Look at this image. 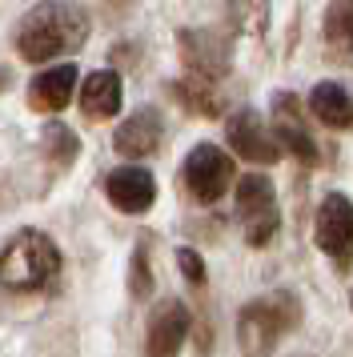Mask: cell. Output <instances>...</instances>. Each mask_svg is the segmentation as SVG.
<instances>
[{"instance_id": "cell-18", "label": "cell", "mask_w": 353, "mask_h": 357, "mask_svg": "<svg viewBox=\"0 0 353 357\" xmlns=\"http://www.w3.org/2000/svg\"><path fill=\"white\" fill-rule=\"evenodd\" d=\"M269 0H225V17L229 24L245 36H265L269 29Z\"/></svg>"}, {"instance_id": "cell-14", "label": "cell", "mask_w": 353, "mask_h": 357, "mask_svg": "<svg viewBox=\"0 0 353 357\" xmlns=\"http://www.w3.org/2000/svg\"><path fill=\"white\" fill-rule=\"evenodd\" d=\"M309 113L317 116L325 129H337V132L353 129V93L337 81L313 84V93H309Z\"/></svg>"}, {"instance_id": "cell-7", "label": "cell", "mask_w": 353, "mask_h": 357, "mask_svg": "<svg viewBox=\"0 0 353 357\" xmlns=\"http://www.w3.org/2000/svg\"><path fill=\"white\" fill-rule=\"evenodd\" d=\"M225 141L249 165H273L281 157L277 137H273V129H265V121L257 116V109H237V113L229 116L225 121Z\"/></svg>"}, {"instance_id": "cell-6", "label": "cell", "mask_w": 353, "mask_h": 357, "mask_svg": "<svg viewBox=\"0 0 353 357\" xmlns=\"http://www.w3.org/2000/svg\"><path fill=\"white\" fill-rule=\"evenodd\" d=\"M233 157L217 145H197L181 165V177H185V189L197 205H217L225 197V189L233 185Z\"/></svg>"}, {"instance_id": "cell-3", "label": "cell", "mask_w": 353, "mask_h": 357, "mask_svg": "<svg viewBox=\"0 0 353 357\" xmlns=\"http://www.w3.org/2000/svg\"><path fill=\"white\" fill-rule=\"evenodd\" d=\"M61 273V253L45 233L24 229L0 249V285L8 293H36Z\"/></svg>"}, {"instance_id": "cell-22", "label": "cell", "mask_w": 353, "mask_h": 357, "mask_svg": "<svg viewBox=\"0 0 353 357\" xmlns=\"http://www.w3.org/2000/svg\"><path fill=\"white\" fill-rule=\"evenodd\" d=\"M8 84H13V73H8V68L0 65V93H4V89H8Z\"/></svg>"}, {"instance_id": "cell-20", "label": "cell", "mask_w": 353, "mask_h": 357, "mask_svg": "<svg viewBox=\"0 0 353 357\" xmlns=\"http://www.w3.org/2000/svg\"><path fill=\"white\" fill-rule=\"evenodd\" d=\"M128 293L137 301H149L153 297V269H149V241H137L133 257H128Z\"/></svg>"}, {"instance_id": "cell-5", "label": "cell", "mask_w": 353, "mask_h": 357, "mask_svg": "<svg viewBox=\"0 0 353 357\" xmlns=\"http://www.w3.org/2000/svg\"><path fill=\"white\" fill-rule=\"evenodd\" d=\"M313 241L333 261L337 273H350L353 265V201L345 193H329L313 217Z\"/></svg>"}, {"instance_id": "cell-17", "label": "cell", "mask_w": 353, "mask_h": 357, "mask_svg": "<svg viewBox=\"0 0 353 357\" xmlns=\"http://www.w3.org/2000/svg\"><path fill=\"white\" fill-rule=\"evenodd\" d=\"M169 93H173L189 113L197 116H221V97L213 93V81H201V77H185V81L169 84Z\"/></svg>"}, {"instance_id": "cell-1", "label": "cell", "mask_w": 353, "mask_h": 357, "mask_svg": "<svg viewBox=\"0 0 353 357\" xmlns=\"http://www.w3.org/2000/svg\"><path fill=\"white\" fill-rule=\"evenodd\" d=\"M84 40H89V17L77 4H64V0L36 4L16 29V52L29 65H45L64 52H80Z\"/></svg>"}, {"instance_id": "cell-19", "label": "cell", "mask_w": 353, "mask_h": 357, "mask_svg": "<svg viewBox=\"0 0 353 357\" xmlns=\"http://www.w3.org/2000/svg\"><path fill=\"white\" fill-rule=\"evenodd\" d=\"M40 149H45L48 165L64 169V165H73V161H77L80 141H77V132L68 129V125H48V129L40 132Z\"/></svg>"}, {"instance_id": "cell-12", "label": "cell", "mask_w": 353, "mask_h": 357, "mask_svg": "<svg viewBox=\"0 0 353 357\" xmlns=\"http://www.w3.org/2000/svg\"><path fill=\"white\" fill-rule=\"evenodd\" d=\"M160 137H165V121H160L157 109H137L112 132V149L121 157H153L160 149Z\"/></svg>"}, {"instance_id": "cell-11", "label": "cell", "mask_w": 353, "mask_h": 357, "mask_svg": "<svg viewBox=\"0 0 353 357\" xmlns=\"http://www.w3.org/2000/svg\"><path fill=\"white\" fill-rule=\"evenodd\" d=\"M105 197H109L112 205L121 213H149L153 209V201H157V181L149 169L141 165H125V169H112L109 181H105Z\"/></svg>"}, {"instance_id": "cell-16", "label": "cell", "mask_w": 353, "mask_h": 357, "mask_svg": "<svg viewBox=\"0 0 353 357\" xmlns=\"http://www.w3.org/2000/svg\"><path fill=\"white\" fill-rule=\"evenodd\" d=\"M321 33H325V56L333 65L353 68V0H337L321 20Z\"/></svg>"}, {"instance_id": "cell-13", "label": "cell", "mask_w": 353, "mask_h": 357, "mask_svg": "<svg viewBox=\"0 0 353 357\" xmlns=\"http://www.w3.org/2000/svg\"><path fill=\"white\" fill-rule=\"evenodd\" d=\"M77 65H57V68H45L40 77H32L29 84V105L36 113H61L64 105L73 100L77 93Z\"/></svg>"}, {"instance_id": "cell-21", "label": "cell", "mask_w": 353, "mask_h": 357, "mask_svg": "<svg viewBox=\"0 0 353 357\" xmlns=\"http://www.w3.org/2000/svg\"><path fill=\"white\" fill-rule=\"evenodd\" d=\"M176 265H181V277L189 281V285H205V261H201V253L197 249H189V245H181L176 249Z\"/></svg>"}, {"instance_id": "cell-15", "label": "cell", "mask_w": 353, "mask_h": 357, "mask_svg": "<svg viewBox=\"0 0 353 357\" xmlns=\"http://www.w3.org/2000/svg\"><path fill=\"white\" fill-rule=\"evenodd\" d=\"M121 109V77L112 68H96L80 84V113L89 121H109Z\"/></svg>"}, {"instance_id": "cell-4", "label": "cell", "mask_w": 353, "mask_h": 357, "mask_svg": "<svg viewBox=\"0 0 353 357\" xmlns=\"http://www.w3.org/2000/svg\"><path fill=\"white\" fill-rule=\"evenodd\" d=\"M237 221L245 229V241L253 249H265V245L277 237L281 229V209H277V193H273V181L265 173H245L237 181Z\"/></svg>"}, {"instance_id": "cell-2", "label": "cell", "mask_w": 353, "mask_h": 357, "mask_svg": "<svg viewBox=\"0 0 353 357\" xmlns=\"http://www.w3.org/2000/svg\"><path fill=\"white\" fill-rule=\"evenodd\" d=\"M301 325V301L293 293L277 289L265 297H253L237 317V345L245 357H269L285 333Z\"/></svg>"}, {"instance_id": "cell-23", "label": "cell", "mask_w": 353, "mask_h": 357, "mask_svg": "<svg viewBox=\"0 0 353 357\" xmlns=\"http://www.w3.org/2000/svg\"><path fill=\"white\" fill-rule=\"evenodd\" d=\"M350 297H353V293H350Z\"/></svg>"}, {"instance_id": "cell-9", "label": "cell", "mask_w": 353, "mask_h": 357, "mask_svg": "<svg viewBox=\"0 0 353 357\" xmlns=\"http://www.w3.org/2000/svg\"><path fill=\"white\" fill-rule=\"evenodd\" d=\"M176 40H181V61L189 68V77H201V81L217 84L229 73V45H225V36L209 33V29H185Z\"/></svg>"}, {"instance_id": "cell-8", "label": "cell", "mask_w": 353, "mask_h": 357, "mask_svg": "<svg viewBox=\"0 0 353 357\" xmlns=\"http://www.w3.org/2000/svg\"><path fill=\"white\" fill-rule=\"evenodd\" d=\"M273 137H277V145L289 149L305 169H313V165L321 161L317 141H313V132L305 129L301 100L293 97V93H277V97H273Z\"/></svg>"}, {"instance_id": "cell-10", "label": "cell", "mask_w": 353, "mask_h": 357, "mask_svg": "<svg viewBox=\"0 0 353 357\" xmlns=\"http://www.w3.org/2000/svg\"><path fill=\"white\" fill-rule=\"evenodd\" d=\"M189 337V309L185 301H160L153 309V317H149V333H144V354L149 357H176L181 354V345Z\"/></svg>"}]
</instances>
